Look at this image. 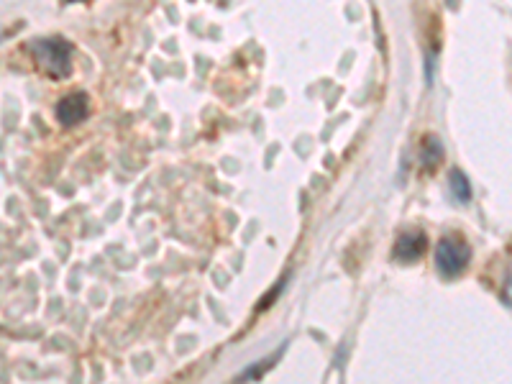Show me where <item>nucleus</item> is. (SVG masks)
Instances as JSON below:
<instances>
[{"mask_svg": "<svg viewBox=\"0 0 512 384\" xmlns=\"http://www.w3.org/2000/svg\"><path fill=\"white\" fill-rule=\"evenodd\" d=\"M451 190H454V198L459 200V203H469V198H472V187H469V180L461 175L459 169H454V172H451Z\"/></svg>", "mask_w": 512, "mask_h": 384, "instance_id": "obj_5", "label": "nucleus"}, {"mask_svg": "<svg viewBox=\"0 0 512 384\" xmlns=\"http://www.w3.org/2000/svg\"><path fill=\"white\" fill-rule=\"evenodd\" d=\"M502 300L512 308V267L507 269V277H505V287H502Z\"/></svg>", "mask_w": 512, "mask_h": 384, "instance_id": "obj_6", "label": "nucleus"}, {"mask_svg": "<svg viewBox=\"0 0 512 384\" xmlns=\"http://www.w3.org/2000/svg\"><path fill=\"white\" fill-rule=\"evenodd\" d=\"M472 262V249L469 244L456 236H443L436 246V269L443 277H459Z\"/></svg>", "mask_w": 512, "mask_h": 384, "instance_id": "obj_2", "label": "nucleus"}, {"mask_svg": "<svg viewBox=\"0 0 512 384\" xmlns=\"http://www.w3.org/2000/svg\"><path fill=\"white\" fill-rule=\"evenodd\" d=\"M31 52H34L36 62H39V67L47 75L52 77H67L70 75V44L62 39H39L34 41V47H31Z\"/></svg>", "mask_w": 512, "mask_h": 384, "instance_id": "obj_1", "label": "nucleus"}, {"mask_svg": "<svg viewBox=\"0 0 512 384\" xmlns=\"http://www.w3.org/2000/svg\"><path fill=\"white\" fill-rule=\"evenodd\" d=\"M88 98L82 93H72L67 95V98L59 100L57 105V118L59 123H64V126H75V123L85 121V116H88Z\"/></svg>", "mask_w": 512, "mask_h": 384, "instance_id": "obj_3", "label": "nucleus"}, {"mask_svg": "<svg viewBox=\"0 0 512 384\" xmlns=\"http://www.w3.org/2000/svg\"><path fill=\"white\" fill-rule=\"evenodd\" d=\"M425 236L423 233H402L400 241L395 246V256L400 262H415L418 256H423Z\"/></svg>", "mask_w": 512, "mask_h": 384, "instance_id": "obj_4", "label": "nucleus"}]
</instances>
